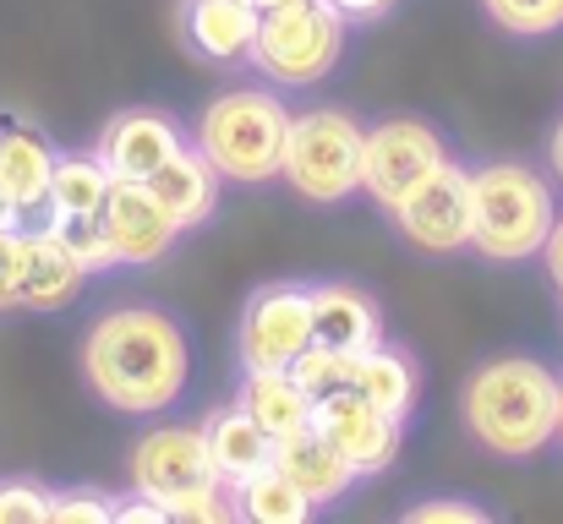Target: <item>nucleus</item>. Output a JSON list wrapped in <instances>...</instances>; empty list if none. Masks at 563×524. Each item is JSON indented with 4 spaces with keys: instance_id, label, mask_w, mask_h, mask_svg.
Masks as SVG:
<instances>
[{
    "instance_id": "obj_1",
    "label": "nucleus",
    "mask_w": 563,
    "mask_h": 524,
    "mask_svg": "<svg viewBox=\"0 0 563 524\" xmlns=\"http://www.w3.org/2000/svg\"><path fill=\"white\" fill-rule=\"evenodd\" d=\"M82 377L110 410L154 415L187 393L191 345L176 317H165L154 306H121L88 328Z\"/></svg>"
},
{
    "instance_id": "obj_2",
    "label": "nucleus",
    "mask_w": 563,
    "mask_h": 524,
    "mask_svg": "<svg viewBox=\"0 0 563 524\" xmlns=\"http://www.w3.org/2000/svg\"><path fill=\"white\" fill-rule=\"evenodd\" d=\"M460 415L487 454L531 459L559 437V377L531 355H498L482 371H471Z\"/></svg>"
},
{
    "instance_id": "obj_3",
    "label": "nucleus",
    "mask_w": 563,
    "mask_h": 524,
    "mask_svg": "<svg viewBox=\"0 0 563 524\" xmlns=\"http://www.w3.org/2000/svg\"><path fill=\"white\" fill-rule=\"evenodd\" d=\"M559 219L553 186L526 165H482L471 170V246L487 263H526L542 252Z\"/></svg>"
},
{
    "instance_id": "obj_4",
    "label": "nucleus",
    "mask_w": 563,
    "mask_h": 524,
    "mask_svg": "<svg viewBox=\"0 0 563 524\" xmlns=\"http://www.w3.org/2000/svg\"><path fill=\"white\" fill-rule=\"evenodd\" d=\"M285 137H290V110L279 93L263 88H235L219 93L202 121H197V148L224 180H274L285 165Z\"/></svg>"
},
{
    "instance_id": "obj_5",
    "label": "nucleus",
    "mask_w": 563,
    "mask_h": 524,
    "mask_svg": "<svg viewBox=\"0 0 563 524\" xmlns=\"http://www.w3.org/2000/svg\"><path fill=\"white\" fill-rule=\"evenodd\" d=\"M345 55V16L329 0H290L263 11L257 38H252V66L268 82H323Z\"/></svg>"
},
{
    "instance_id": "obj_6",
    "label": "nucleus",
    "mask_w": 563,
    "mask_h": 524,
    "mask_svg": "<svg viewBox=\"0 0 563 524\" xmlns=\"http://www.w3.org/2000/svg\"><path fill=\"white\" fill-rule=\"evenodd\" d=\"M362 137L367 126H356L345 110H307L290 115V137H285V165L279 175L307 197V202H345L351 191H362Z\"/></svg>"
},
{
    "instance_id": "obj_7",
    "label": "nucleus",
    "mask_w": 563,
    "mask_h": 524,
    "mask_svg": "<svg viewBox=\"0 0 563 524\" xmlns=\"http://www.w3.org/2000/svg\"><path fill=\"white\" fill-rule=\"evenodd\" d=\"M394 224L410 246L421 252H465L471 246V170H460L454 159H443L432 175H421L394 208Z\"/></svg>"
},
{
    "instance_id": "obj_8",
    "label": "nucleus",
    "mask_w": 563,
    "mask_h": 524,
    "mask_svg": "<svg viewBox=\"0 0 563 524\" xmlns=\"http://www.w3.org/2000/svg\"><path fill=\"white\" fill-rule=\"evenodd\" d=\"M307 345H312V285H296V279L263 285L241 317V366L290 371V360Z\"/></svg>"
},
{
    "instance_id": "obj_9",
    "label": "nucleus",
    "mask_w": 563,
    "mask_h": 524,
    "mask_svg": "<svg viewBox=\"0 0 563 524\" xmlns=\"http://www.w3.org/2000/svg\"><path fill=\"white\" fill-rule=\"evenodd\" d=\"M443 137L416 121V115H394L383 126H367L362 137V191L373 197L377 208H394L421 175H432L443 165Z\"/></svg>"
},
{
    "instance_id": "obj_10",
    "label": "nucleus",
    "mask_w": 563,
    "mask_h": 524,
    "mask_svg": "<svg viewBox=\"0 0 563 524\" xmlns=\"http://www.w3.org/2000/svg\"><path fill=\"white\" fill-rule=\"evenodd\" d=\"M312 426L340 448V459L356 470V476H377L394 465L399 454V426L394 415H383L373 399H362L356 388H334L323 399H312Z\"/></svg>"
},
{
    "instance_id": "obj_11",
    "label": "nucleus",
    "mask_w": 563,
    "mask_h": 524,
    "mask_svg": "<svg viewBox=\"0 0 563 524\" xmlns=\"http://www.w3.org/2000/svg\"><path fill=\"white\" fill-rule=\"evenodd\" d=\"M213 465H208V443L191 426H154L137 437L132 448V492L154 498V503H176L197 487H213Z\"/></svg>"
},
{
    "instance_id": "obj_12",
    "label": "nucleus",
    "mask_w": 563,
    "mask_h": 524,
    "mask_svg": "<svg viewBox=\"0 0 563 524\" xmlns=\"http://www.w3.org/2000/svg\"><path fill=\"white\" fill-rule=\"evenodd\" d=\"M99 219H104V235H110L115 257L132 263V268L159 263L181 235V224L165 213V202L148 191V180H110V197H104Z\"/></svg>"
},
{
    "instance_id": "obj_13",
    "label": "nucleus",
    "mask_w": 563,
    "mask_h": 524,
    "mask_svg": "<svg viewBox=\"0 0 563 524\" xmlns=\"http://www.w3.org/2000/svg\"><path fill=\"white\" fill-rule=\"evenodd\" d=\"M181 148H187V137H181L176 115H165V110H121V115L104 121L93 154L115 180H148Z\"/></svg>"
},
{
    "instance_id": "obj_14",
    "label": "nucleus",
    "mask_w": 563,
    "mask_h": 524,
    "mask_svg": "<svg viewBox=\"0 0 563 524\" xmlns=\"http://www.w3.org/2000/svg\"><path fill=\"white\" fill-rule=\"evenodd\" d=\"M274 470H279L312 509L340 503V498L351 492V481H356V470L340 459V448H334L312 421L296 426V432H285V437H274Z\"/></svg>"
},
{
    "instance_id": "obj_15",
    "label": "nucleus",
    "mask_w": 563,
    "mask_h": 524,
    "mask_svg": "<svg viewBox=\"0 0 563 524\" xmlns=\"http://www.w3.org/2000/svg\"><path fill=\"white\" fill-rule=\"evenodd\" d=\"M82 263L55 241V230H22V279H16V306L22 312H60L82 290Z\"/></svg>"
},
{
    "instance_id": "obj_16",
    "label": "nucleus",
    "mask_w": 563,
    "mask_h": 524,
    "mask_svg": "<svg viewBox=\"0 0 563 524\" xmlns=\"http://www.w3.org/2000/svg\"><path fill=\"white\" fill-rule=\"evenodd\" d=\"M49 170H55V148L33 126H0V197L16 224L44 213Z\"/></svg>"
},
{
    "instance_id": "obj_17",
    "label": "nucleus",
    "mask_w": 563,
    "mask_h": 524,
    "mask_svg": "<svg viewBox=\"0 0 563 524\" xmlns=\"http://www.w3.org/2000/svg\"><path fill=\"white\" fill-rule=\"evenodd\" d=\"M202 443H208V465H213V476L224 487H235V481H246V476H257V470L274 465V437L241 404L213 410L208 426H202Z\"/></svg>"
},
{
    "instance_id": "obj_18",
    "label": "nucleus",
    "mask_w": 563,
    "mask_h": 524,
    "mask_svg": "<svg viewBox=\"0 0 563 524\" xmlns=\"http://www.w3.org/2000/svg\"><path fill=\"white\" fill-rule=\"evenodd\" d=\"M219 180L224 175L208 165V154L202 148H181L176 159H165L159 170L148 175V191L165 202V213L191 230V224H208L213 219V208H219Z\"/></svg>"
},
{
    "instance_id": "obj_19",
    "label": "nucleus",
    "mask_w": 563,
    "mask_h": 524,
    "mask_svg": "<svg viewBox=\"0 0 563 524\" xmlns=\"http://www.w3.org/2000/svg\"><path fill=\"white\" fill-rule=\"evenodd\" d=\"M257 11L246 0H191L187 5V38L197 55L230 66V60H246L252 55V38H257Z\"/></svg>"
},
{
    "instance_id": "obj_20",
    "label": "nucleus",
    "mask_w": 563,
    "mask_h": 524,
    "mask_svg": "<svg viewBox=\"0 0 563 524\" xmlns=\"http://www.w3.org/2000/svg\"><path fill=\"white\" fill-rule=\"evenodd\" d=\"M312 345H334V349L377 345L373 301L356 285H340V279L312 285Z\"/></svg>"
},
{
    "instance_id": "obj_21",
    "label": "nucleus",
    "mask_w": 563,
    "mask_h": 524,
    "mask_svg": "<svg viewBox=\"0 0 563 524\" xmlns=\"http://www.w3.org/2000/svg\"><path fill=\"white\" fill-rule=\"evenodd\" d=\"M351 388H356L362 399H373L383 415L405 421V415H410V404H416V366H410L399 349H388L383 339H377V345L356 349Z\"/></svg>"
},
{
    "instance_id": "obj_22",
    "label": "nucleus",
    "mask_w": 563,
    "mask_h": 524,
    "mask_svg": "<svg viewBox=\"0 0 563 524\" xmlns=\"http://www.w3.org/2000/svg\"><path fill=\"white\" fill-rule=\"evenodd\" d=\"M235 404H241L268 437H285V432H296V426L312 421V399L296 388L290 371H246Z\"/></svg>"
},
{
    "instance_id": "obj_23",
    "label": "nucleus",
    "mask_w": 563,
    "mask_h": 524,
    "mask_svg": "<svg viewBox=\"0 0 563 524\" xmlns=\"http://www.w3.org/2000/svg\"><path fill=\"white\" fill-rule=\"evenodd\" d=\"M230 503H235V520H252V524H307L312 520V503L268 465L246 481L230 487Z\"/></svg>"
},
{
    "instance_id": "obj_24",
    "label": "nucleus",
    "mask_w": 563,
    "mask_h": 524,
    "mask_svg": "<svg viewBox=\"0 0 563 524\" xmlns=\"http://www.w3.org/2000/svg\"><path fill=\"white\" fill-rule=\"evenodd\" d=\"M110 180L115 175L99 165V154H55L44 213H99L110 197Z\"/></svg>"
},
{
    "instance_id": "obj_25",
    "label": "nucleus",
    "mask_w": 563,
    "mask_h": 524,
    "mask_svg": "<svg viewBox=\"0 0 563 524\" xmlns=\"http://www.w3.org/2000/svg\"><path fill=\"white\" fill-rule=\"evenodd\" d=\"M44 219H49L55 241L82 263V274H104V268L121 263L115 246H110V235H104V219H99V213H44Z\"/></svg>"
},
{
    "instance_id": "obj_26",
    "label": "nucleus",
    "mask_w": 563,
    "mask_h": 524,
    "mask_svg": "<svg viewBox=\"0 0 563 524\" xmlns=\"http://www.w3.org/2000/svg\"><path fill=\"white\" fill-rule=\"evenodd\" d=\"M351 371H356V349H334V345H307L290 360V377L307 399H323L334 388H351Z\"/></svg>"
},
{
    "instance_id": "obj_27",
    "label": "nucleus",
    "mask_w": 563,
    "mask_h": 524,
    "mask_svg": "<svg viewBox=\"0 0 563 524\" xmlns=\"http://www.w3.org/2000/svg\"><path fill=\"white\" fill-rule=\"evenodd\" d=\"M487 16L520 38H542V33H559L563 27V0H482Z\"/></svg>"
},
{
    "instance_id": "obj_28",
    "label": "nucleus",
    "mask_w": 563,
    "mask_h": 524,
    "mask_svg": "<svg viewBox=\"0 0 563 524\" xmlns=\"http://www.w3.org/2000/svg\"><path fill=\"white\" fill-rule=\"evenodd\" d=\"M170 520H187V524H230L235 520V503H230V487L213 481V487H197L187 498L170 503Z\"/></svg>"
},
{
    "instance_id": "obj_29",
    "label": "nucleus",
    "mask_w": 563,
    "mask_h": 524,
    "mask_svg": "<svg viewBox=\"0 0 563 524\" xmlns=\"http://www.w3.org/2000/svg\"><path fill=\"white\" fill-rule=\"evenodd\" d=\"M0 524H49V492L33 481H0Z\"/></svg>"
},
{
    "instance_id": "obj_30",
    "label": "nucleus",
    "mask_w": 563,
    "mask_h": 524,
    "mask_svg": "<svg viewBox=\"0 0 563 524\" xmlns=\"http://www.w3.org/2000/svg\"><path fill=\"white\" fill-rule=\"evenodd\" d=\"M115 520V503L99 498V492H60L49 498V524H110Z\"/></svg>"
},
{
    "instance_id": "obj_31",
    "label": "nucleus",
    "mask_w": 563,
    "mask_h": 524,
    "mask_svg": "<svg viewBox=\"0 0 563 524\" xmlns=\"http://www.w3.org/2000/svg\"><path fill=\"white\" fill-rule=\"evenodd\" d=\"M22 279V224H0V312H16Z\"/></svg>"
},
{
    "instance_id": "obj_32",
    "label": "nucleus",
    "mask_w": 563,
    "mask_h": 524,
    "mask_svg": "<svg viewBox=\"0 0 563 524\" xmlns=\"http://www.w3.org/2000/svg\"><path fill=\"white\" fill-rule=\"evenodd\" d=\"M487 520V509H476V503H465V498H438V503H416L405 524H482Z\"/></svg>"
},
{
    "instance_id": "obj_33",
    "label": "nucleus",
    "mask_w": 563,
    "mask_h": 524,
    "mask_svg": "<svg viewBox=\"0 0 563 524\" xmlns=\"http://www.w3.org/2000/svg\"><path fill=\"white\" fill-rule=\"evenodd\" d=\"M115 520L121 524H170V509L137 492V503H115Z\"/></svg>"
},
{
    "instance_id": "obj_34",
    "label": "nucleus",
    "mask_w": 563,
    "mask_h": 524,
    "mask_svg": "<svg viewBox=\"0 0 563 524\" xmlns=\"http://www.w3.org/2000/svg\"><path fill=\"white\" fill-rule=\"evenodd\" d=\"M542 257H548V274H553V285L563 290V219H553V230H548V241H542Z\"/></svg>"
},
{
    "instance_id": "obj_35",
    "label": "nucleus",
    "mask_w": 563,
    "mask_h": 524,
    "mask_svg": "<svg viewBox=\"0 0 563 524\" xmlns=\"http://www.w3.org/2000/svg\"><path fill=\"white\" fill-rule=\"evenodd\" d=\"M329 5H334V11H340V16L351 22V16H383V11H388L394 0H329Z\"/></svg>"
},
{
    "instance_id": "obj_36",
    "label": "nucleus",
    "mask_w": 563,
    "mask_h": 524,
    "mask_svg": "<svg viewBox=\"0 0 563 524\" xmlns=\"http://www.w3.org/2000/svg\"><path fill=\"white\" fill-rule=\"evenodd\" d=\"M553 170H559V180H563V126L553 132Z\"/></svg>"
},
{
    "instance_id": "obj_37",
    "label": "nucleus",
    "mask_w": 563,
    "mask_h": 524,
    "mask_svg": "<svg viewBox=\"0 0 563 524\" xmlns=\"http://www.w3.org/2000/svg\"><path fill=\"white\" fill-rule=\"evenodd\" d=\"M246 5H252V11L263 16V11H274V5H290V0H246Z\"/></svg>"
},
{
    "instance_id": "obj_38",
    "label": "nucleus",
    "mask_w": 563,
    "mask_h": 524,
    "mask_svg": "<svg viewBox=\"0 0 563 524\" xmlns=\"http://www.w3.org/2000/svg\"><path fill=\"white\" fill-rule=\"evenodd\" d=\"M0 224H16V219H11V208H5V197H0Z\"/></svg>"
},
{
    "instance_id": "obj_39",
    "label": "nucleus",
    "mask_w": 563,
    "mask_h": 524,
    "mask_svg": "<svg viewBox=\"0 0 563 524\" xmlns=\"http://www.w3.org/2000/svg\"><path fill=\"white\" fill-rule=\"evenodd\" d=\"M559 437H563V382H559Z\"/></svg>"
}]
</instances>
